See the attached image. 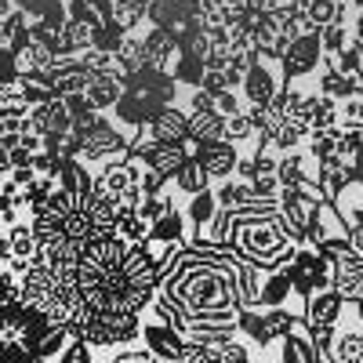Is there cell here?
<instances>
[{"instance_id":"1","label":"cell","mask_w":363,"mask_h":363,"mask_svg":"<svg viewBox=\"0 0 363 363\" xmlns=\"http://www.w3.org/2000/svg\"><path fill=\"white\" fill-rule=\"evenodd\" d=\"M236 251L215 244H186L174 269L160 280V294L182 316L178 335L189 345H222L236 338L240 291H236Z\"/></svg>"},{"instance_id":"2","label":"cell","mask_w":363,"mask_h":363,"mask_svg":"<svg viewBox=\"0 0 363 363\" xmlns=\"http://www.w3.org/2000/svg\"><path fill=\"white\" fill-rule=\"evenodd\" d=\"M225 247L236 251L240 262H251L258 269H284L298 244L291 240L280 211H277V200H258L251 207H240V211H229V240Z\"/></svg>"},{"instance_id":"3","label":"cell","mask_w":363,"mask_h":363,"mask_svg":"<svg viewBox=\"0 0 363 363\" xmlns=\"http://www.w3.org/2000/svg\"><path fill=\"white\" fill-rule=\"evenodd\" d=\"M73 135L80 138V157H77V160H84V164H91V167L113 164V160H124V157L131 153L128 135H124V131H116V124H113L106 113H102L91 128L73 131Z\"/></svg>"},{"instance_id":"4","label":"cell","mask_w":363,"mask_h":363,"mask_svg":"<svg viewBox=\"0 0 363 363\" xmlns=\"http://www.w3.org/2000/svg\"><path fill=\"white\" fill-rule=\"evenodd\" d=\"M284 87H287V77H284L280 58L258 55L255 62H251V69L244 73L240 95H244V106H247V109H262V106H269L272 99H277Z\"/></svg>"},{"instance_id":"5","label":"cell","mask_w":363,"mask_h":363,"mask_svg":"<svg viewBox=\"0 0 363 363\" xmlns=\"http://www.w3.org/2000/svg\"><path fill=\"white\" fill-rule=\"evenodd\" d=\"M284 272L291 277L294 298H301V301H306L309 294H316V291L330 287V265L323 262V255L316 247H298L294 258L284 265Z\"/></svg>"},{"instance_id":"6","label":"cell","mask_w":363,"mask_h":363,"mask_svg":"<svg viewBox=\"0 0 363 363\" xmlns=\"http://www.w3.org/2000/svg\"><path fill=\"white\" fill-rule=\"evenodd\" d=\"M186 157L203 164V171L211 174V182H222V178H233L236 167H240V153L233 142H186Z\"/></svg>"},{"instance_id":"7","label":"cell","mask_w":363,"mask_h":363,"mask_svg":"<svg viewBox=\"0 0 363 363\" xmlns=\"http://www.w3.org/2000/svg\"><path fill=\"white\" fill-rule=\"evenodd\" d=\"M138 342H142V349H149L157 359H164V363H178L182 359V352H186V338L178 335L174 327H167V323H160V320H153L149 313H142V330H138Z\"/></svg>"},{"instance_id":"8","label":"cell","mask_w":363,"mask_h":363,"mask_svg":"<svg viewBox=\"0 0 363 363\" xmlns=\"http://www.w3.org/2000/svg\"><path fill=\"white\" fill-rule=\"evenodd\" d=\"M280 66H284V77H287V80H301V77L320 73V66H323L320 33H301L298 40H291V48H287L284 58H280Z\"/></svg>"},{"instance_id":"9","label":"cell","mask_w":363,"mask_h":363,"mask_svg":"<svg viewBox=\"0 0 363 363\" xmlns=\"http://www.w3.org/2000/svg\"><path fill=\"white\" fill-rule=\"evenodd\" d=\"M330 291H338L345 306H356L363 298V258L356 251H349L345 258L330 265Z\"/></svg>"},{"instance_id":"10","label":"cell","mask_w":363,"mask_h":363,"mask_svg":"<svg viewBox=\"0 0 363 363\" xmlns=\"http://www.w3.org/2000/svg\"><path fill=\"white\" fill-rule=\"evenodd\" d=\"M138 135H145L149 142H171V145H186L189 142V113L182 106H164L160 116L149 128H142Z\"/></svg>"},{"instance_id":"11","label":"cell","mask_w":363,"mask_h":363,"mask_svg":"<svg viewBox=\"0 0 363 363\" xmlns=\"http://www.w3.org/2000/svg\"><path fill=\"white\" fill-rule=\"evenodd\" d=\"M33 258H37V236H33V225H29V222H15V225H8V262H4V269H11L15 277L22 280V272L33 265Z\"/></svg>"},{"instance_id":"12","label":"cell","mask_w":363,"mask_h":363,"mask_svg":"<svg viewBox=\"0 0 363 363\" xmlns=\"http://www.w3.org/2000/svg\"><path fill=\"white\" fill-rule=\"evenodd\" d=\"M131 186H138V182H135V174L128 167V157H124V160H113V164H99L95 167V189H91V193L120 203V196H124Z\"/></svg>"},{"instance_id":"13","label":"cell","mask_w":363,"mask_h":363,"mask_svg":"<svg viewBox=\"0 0 363 363\" xmlns=\"http://www.w3.org/2000/svg\"><path fill=\"white\" fill-rule=\"evenodd\" d=\"M342 236H349L345 218L338 215L335 203L323 200V203L313 211V218H309V244H306V247H320V244H327V240H342Z\"/></svg>"},{"instance_id":"14","label":"cell","mask_w":363,"mask_h":363,"mask_svg":"<svg viewBox=\"0 0 363 363\" xmlns=\"http://www.w3.org/2000/svg\"><path fill=\"white\" fill-rule=\"evenodd\" d=\"M29 128H33L40 138L44 135H69L73 131V120H69V109L62 99H51L44 106H33L29 109Z\"/></svg>"},{"instance_id":"15","label":"cell","mask_w":363,"mask_h":363,"mask_svg":"<svg viewBox=\"0 0 363 363\" xmlns=\"http://www.w3.org/2000/svg\"><path fill=\"white\" fill-rule=\"evenodd\" d=\"M142 37H145V58H149V66L171 73L174 58H178V40L167 33V29H157V26H149V22L142 26Z\"/></svg>"},{"instance_id":"16","label":"cell","mask_w":363,"mask_h":363,"mask_svg":"<svg viewBox=\"0 0 363 363\" xmlns=\"http://www.w3.org/2000/svg\"><path fill=\"white\" fill-rule=\"evenodd\" d=\"M345 316V301L338 298V291H316L306 298V323H330L338 327Z\"/></svg>"},{"instance_id":"17","label":"cell","mask_w":363,"mask_h":363,"mask_svg":"<svg viewBox=\"0 0 363 363\" xmlns=\"http://www.w3.org/2000/svg\"><path fill=\"white\" fill-rule=\"evenodd\" d=\"M211 193L218 196V207L222 211H240V207H251V203H258V196H255V186L247 178H222V182H211Z\"/></svg>"},{"instance_id":"18","label":"cell","mask_w":363,"mask_h":363,"mask_svg":"<svg viewBox=\"0 0 363 363\" xmlns=\"http://www.w3.org/2000/svg\"><path fill=\"white\" fill-rule=\"evenodd\" d=\"M327 359L330 363H363V320L359 316H356V327H338Z\"/></svg>"},{"instance_id":"19","label":"cell","mask_w":363,"mask_h":363,"mask_svg":"<svg viewBox=\"0 0 363 363\" xmlns=\"http://www.w3.org/2000/svg\"><path fill=\"white\" fill-rule=\"evenodd\" d=\"M55 182H58V189H66L73 196H91V189H95V167L84 160H62Z\"/></svg>"},{"instance_id":"20","label":"cell","mask_w":363,"mask_h":363,"mask_svg":"<svg viewBox=\"0 0 363 363\" xmlns=\"http://www.w3.org/2000/svg\"><path fill=\"white\" fill-rule=\"evenodd\" d=\"M262 284H265V269L240 262L236 265V291H240V309H262Z\"/></svg>"},{"instance_id":"21","label":"cell","mask_w":363,"mask_h":363,"mask_svg":"<svg viewBox=\"0 0 363 363\" xmlns=\"http://www.w3.org/2000/svg\"><path fill=\"white\" fill-rule=\"evenodd\" d=\"M120 95H124V84H120L116 77L91 73V84H87V91H84V99L95 106L99 113H109V109L120 102Z\"/></svg>"},{"instance_id":"22","label":"cell","mask_w":363,"mask_h":363,"mask_svg":"<svg viewBox=\"0 0 363 363\" xmlns=\"http://www.w3.org/2000/svg\"><path fill=\"white\" fill-rule=\"evenodd\" d=\"M309 131H330L342 124V102L330 95H309Z\"/></svg>"},{"instance_id":"23","label":"cell","mask_w":363,"mask_h":363,"mask_svg":"<svg viewBox=\"0 0 363 363\" xmlns=\"http://www.w3.org/2000/svg\"><path fill=\"white\" fill-rule=\"evenodd\" d=\"M349 182H352V164H349V160L327 157V160L320 164V189H323L327 200H335V196L349 186Z\"/></svg>"},{"instance_id":"24","label":"cell","mask_w":363,"mask_h":363,"mask_svg":"<svg viewBox=\"0 0 363 363\" xmlns=\"http://www.w3.org/2000/svg\"><path fill=\"white\" fill-rule=\"evenodd\" d=\"M171 189H174L178 196H196V193L211 189V174L203 171V164L186 160V164L178 167V174L171 178Z\"/></svg>"},{"instance_id":"25","label":"cell","mask_w":363,"mask_h":363,"mask_svg":"<svg viewBox=\"0 0 363 363\" xmlns=\"http://www.w3.org/2000/svg\"><path fill=\"white\" fill-rule=\"evenodd\" d=\"M178 196V193H174ZM182 200V211H186V218H189V225L193 229H200V225H207L211 218L218 215V196L211 193V189H203V193H196V196H178Z\"/></svg>"},{"instance_id":"26","label":"cell","mask_w":363,"mask_h":363,"mask_svg":"<svg viewBox=\"0 0 363 363\" xmlns=\"http://www.w3.org/2000/svg\"><path fill=\"white\" fill-rule=\"evenodd\" d=\"M11 4L29 18V22H37V18H44V22H51V26H66V0H11Z\"/></svg>"},{"instance_id":"27","label":"cell","mask_w":363,"mask_h":363,"mask_svg":"<svg viewBox=\"0 0 363 363\" xmlns=\"http://www.w3.org/2000/svg\"><path fill=\"white\" fill-rule=\"evenodd\" d=\"M236 330H240L244 338H251V345H258V349H272V345H280L277 338L269 335V327H265V316H262V309H240Z\"/></svg>"},{"instance_id":"28","label":"cell","mask_w":363,"mask_h":363,"mask_svg":"<svg viewBox=\"0 0 363 363\" xmlns=\"http://www.w3.org/2000/svg\"><path fill=\"white\" fill-rule=\"evenodd\" d=\"M116 58H120V66H124V73H128V77L149 66L142 29H135V33H124V40H120V48H116Z\"/></svg>"},{"instance_id":"29","label":"cell","mask_w":363,"mask_h":363,"mask_svg":"<svg viewBox=\"0 0 363 363\" xmlns=\"http://www.w3.org/2000/svg\"><path fill=\"white\" fill-rule=\"evenodd\" d=\"M189 138L193 142H225V116L222 113L189 116Z\"/></svg>"},{"instance_id":"30","label":"cell","mask_w":363,"mask_h":363,"mask_svg":"<svg viewBox=\"0 0 363 363\" xmlns=\"http://www.w3.org/2000/svg\"><path fill=\"white\" fill-rule=\"evenodd\" d=\"M145 15H149V0H113V22L124 29V33L142 29Z\"/></svg>"},{"instance_id":"31","label":"cell","mask_w":363,"mask_h":363,"mask_svg":"<svg viewBox=\"0 0 363 363\" xmlns=\"http://www.w3.org/2000/svg\"><path fill=\"white\" fill-rule=\"evenodd\" d=\"M203 73H207V62H203V58L182 55V51H178L174 66H171V77H174L182 87H200V84H203Z\"/></svg>"},{"instance_id":"32","label":"cell","mask_w":363,"mask_h":363,"mask_svg":"<svg viewBox=\"0 0 363 363\" xmlns=\"http://www.w3.org/2000/svg\"><path fill=\"white\" fill-rule=\"evenodd\" d=\"M320 44H323V55H338L352 44V26L349 22H330L320 29Z\"/></svg>"},{"instance_id":"33","label":"cell","mask_w":363,"mask_h":363,"mask_svg":"<svg viewBox=\"0 0 363 363\" xmlns=\"http://www.w3.org/2000/svg\"><path fill=\"white\" fill-rule=\"evenodd\" d=\"M244 8L240 0H200V11H203V22L215 26V22H229L233 26V15Z\"/></svg>"},{"instance_id":"34","label":"cell","mask_w":363,"mask_h":363,"mask_svg":"<svg viewBox=\"0 0 363 363\" xmlns=\"http://www.w3.org/2000/svg\"><path fill=\"white\" fill-rule=\"evenodd\" d=\"M207 349H211V356H215V363H255L251 349L244 342H236V338H229L222 345H207Z\"/></svg>"},{"instance_id":"35","label":"cell","mask_w":363,"mask_h":363,"mask_svg":"<svg viewBox=\"0 0 363 363\" xmlns=\"http://www.w3.org/2000/svg\"><path fill=\"white\" fill-rule=\"evenodd\" d=\"M120 40H124V29H120L113 18L102 22V26H95V33H91V48H95V51H113L116 55Z\"/></svg>"},{"instance_id":"36","label":"cell","mask_w":363,"mask_h":363,"mask_svg":"<svg viewBox=\"0 0 363 363\" xmlns=\"http://www.w3.org/2000/svg\"><path fill=\"white\" fill-rule=\"evenodd\" d=\"M251 135H262L258 128H255V120H251V113H236V116H225V142H244V138H251Z\"/></svg>"},{"instance_id":"37","label":"cell","mask_w":363,"mask_h":363,"mask_svg":"<svg viewBox=\"0 0 363 363\" xmlns=\"http://www.w3.org/2000/svg\"><path fill=\"white\" fill-rule=\"evenodd\" d=\"M335 335H338V327H330V323H306V338L313 342V349L320 356L330 352V345H335Z\"/></svg>"},{"instance_id":"38","label":"cell","mask_w":363,"mask_h":363,"mask_svg":"<svg viewBox=\"0 0 363 363\" xmlns=\"http://www.w3.org/2000/svg\"><path fill=\"white\" fill-rule=\"evenodd\" d=\"M215 109H218L222 116H236V113H247V106H244V95H240V91H233V87H225L222 95H215Z\"/></svg>"},{"instance_id":"39","label":"cell","mask_w":363,"mask_h":363,"mask_svg":"<svg viewBox=\"0 0 363 363\" xmlns=\"http://www.w3.org/2000/svg\"><path fill=\"white\" fill-rule=\"evenodd\" d=\"M55 363H95V349L73 338V342H69V345L62 349V356H58Z\"/></svg>"},{"instance_id":"40","label":"cell","mask_w":363,"mask_h":363,"mask_svg":"<svg viewBox=\"0 0 363 363\" xmlns=\"http://www.w3.org/2000/svg\"><path fill=\"white\" fill-rule=\"evenodd\" d=\"M109 363H164V359H157L149 349H135L131 345V349H116Z\"/></svg>"},{"instance_id":"41","label":"cell","mask_w":363,"mask_h":363,"mask_svg":"<svg viewBox=\"0 0 363 363\" xmlns=\"http://www.w3.org/2000/svg\"><path fill=\"white\" fill-rule=\"evenodd\" d=\"M178 363H215V356H211L207 345H186V352H182Z\"/></svg>"},{"instance_id":"42","label":"cell","mask_w":363,"mask_h":363,"mask_svg":"<svg viewBox=\"0 0 363 363\" xmlns=\"http://www.w3.org/2000/svg\"><path fill=\"white\" fill-rule=\"evenodd\" d=\"M8 178L15 182V186H18V189H26V186H29V182H33V178H37V171H33V167H11V171H8Z\"/></svg>"},{"instance_id":"43","label":"cell","mask_w":363,"mask_h":363,"mask_svg":"<svg viewBox=\"0 0 363 363\" xmlns=\"http://www.w3.org/2000/svg\"><path fill=\"white\" fill-rule=\"evenodd\" d=\"M87 8L95 11L102 22H109V18H113V0H87Z\"/></svg>"},{"instance_id":"44","label":"cell","mask_w":363,"mask_h":363,"mask_svg":"<svg viewBox=\"0 0 363 363\" xmlns=\"http://www.w3.org/2000/svg\"><path fill=\"white\" fill-rule=\"evenodd\" d=\"M349 244H352V251L363 258V225H352V229H349Z\"/></svg>"},{"instance_id":"45","label":"cell","mask_w":363,"mask_h":363,"mask_svg":"<svg viewBox=\"0 0 363 363\" xmlns=\"http://www.w3.org/2000/svg\"><path fill=\"white\" fill-rule=\"evenodd\" d=\"M356 316H359V320H363V298H359V301H356Z\"/></svg>"}]
</instances>
